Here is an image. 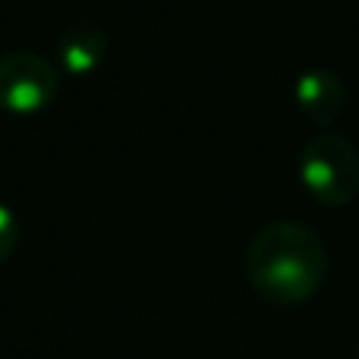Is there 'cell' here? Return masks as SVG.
Masks as SVG:
<instances>
[{
	"instance_id": "6da1fadb",
	"label": "cell",
	"mask_w": 359,
	"mask_h": 359,
	"mask_svg": "<svg viewBox=\"0 0 359 359\" xmlns=\"http://www.w3.org/2000/svg\"><path fill=\"white\" fill-rule=\"evenodd\" d=\"M246 278L271 306H303L328 278V249L303 221H274L246 249Z\"/></svg>"
},
{
	"instance_id": "7a4b0ae2",
	"label": "cell",
	"mask_w": 359,
	"mask_h": 359,
	"mask_svg": "<svg viewBox=\"0 0 359 359\" xmlns=\"http://www.w3.org/2000/svg\"><path fill=\"white\" fill-rule=\"evenodd\" d=\"M299 180L322 205H350L359 196V149L337 133H318L299 155Z\"/></svg>"
},
{
	"instance_id": "3957f363",
	"label": "cell",
	"mask_w": 359,
	"mask_h": 359,
	"mask_svg": "<svg viewBox=\"0 0 359 359\" xmlns=\"http://www.w3.org/2000/svg\"><path fill=\"white\" fill-rule=\"evenodd\" d=\"M60 92V73L41 54L13 50L0 57V111L29 117L54 104Z\"/></svg>"
},
{
	"instance_id": "277c9868",
	"label": "cell",
	"mask_w": 359,
	"mask_h": 359,
	"mask_svg": "<svg viewBox=\"0 0 359 359\" xmlns=\"http://www.w3.org/2000/svg\"><path fill=\"white\" fill-rule=\"evenodd\" d=\"M293 101H297L299 114L306 120H312L316 126H331L341 117L347 92H344V82L337 73H331V69H309L293 86Z\"/></svg>"
},
{
	"instance_id": "5b68a950",
	"label": "cell",
	"mask_w": 359,
	"mask_h": 359,
	"mask_svg": "<svg viewBox=\"0 0 359 359\" xmlns=\"http://www.w3.org/2000/svg\"><path fill=\"white\" fill-rule=\"evenodd\" d=\"M57 57L60 67L73 76H88L104 63L107 57V35L95 22H76L57 41Z\"/></svg>"
},
{
	"instance_id": "8992f818",
	"label": "cell",
	"mask_w": 359,
	"mask_h": 359,
	"mask_svg": "<svg viewBox=\"0 0 359 359\" xmlns=\"http://www.w3.org/2000/svg\"><path fill=\"white\" fill-rule=\"evenodd\" d=\"M19 246V221L4 202H0V265L13 255V249Z\"/></svg>"
}]
</instances>
